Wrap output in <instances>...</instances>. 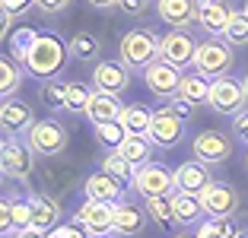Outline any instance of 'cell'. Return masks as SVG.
<instances>
[{
    "mask_svg": "<svg viewBox=\"0 0 248 238\" xmlns=\"http://www.w3.org/2000/svg\"><path fill=\"white\" fill-rule=\"evenodd\" d=\"M201 203H204L207 219H232L239 213V191L213 181L210 188L201 194Z\"/></svg>",
    "mask_w": 248,
    "mask_h": 238,
    "instance_id": "cell-11",
    "label": "cell"
},
{
    "mask_svg": "<svg viewBox=\"0 0 248 238\" xmlns=\"http://www.w3.org/2000/svg\"><path fill=\"white\" fill-rule=\"evenodd\" d=\"M226 38L232 48H245L248 45V13L245 10H232V16H229V26H226Z\"/></svg>",
    "mask_w": 248,
    "mask_h": 238,
    "instance_id": "cell-32",
    "label": "cell"
},
{
    "mask_svg": "<svg viewBox=\"0 0 248 238\" xmlns=\"http://www.w3.org/2000/svg\"><path fill=\"white\" fill-rule=\"evenodd\" d=\"M153 149H156V143L146 137V134H127V140L118 146V152H121V156L127 159L134 168L146 165V162H153Z\"/></svg>",
    "mask_w": 248,
    "mask_h": 238,
    "instance_id": "cell-24",
    "label": "cell"
},
{
    "mask_svg": "<svg viewBox=\"0 0 248 238\" xmlns=\"http://www.w3.org/2000/svg\"><path fill=\"white\" fill-rule=\"evenodd\" d=\"M235 225L232 219H204L197 225V238H235Z\"/></svg>",
    "mask_w": 248,
    "mask_h": 238,
    "instance_id": "cell-34",
    "label": "cell"
},
{
    "mask_svg": "<svg viewBox=\"0 0 248 238\" xmlns=\"http://www.w3.org/2000/svg\"><path fill=\"white\" fill-rule=\"evenodd\" d=\"M89 99H93V89H89V86H83V83H70V86H67V105H64V111L86 115Z\"/></svg>",
    "mask_w": 248,
    "mask_h": 238,
    "instance_id": "cell-35",
    "label": "cell"
},
{
    "mask_svg": "<svg viewBox=\"0 0 248 238\" xmlns=\"http://www.w3.org/2000/svg\"><path fill=\"white\" fill-rule=\"evenodd\" d=\"M70 3H73V0H35V10L42 16H61Z\"/></svg>",
    "mask_w": 248,
    "mask_h": 238,
    "instance_id": "cell-40",
    "label": "cell"
},
{
    "mask_svg": "<svg viewBox=\"0 0 248 238\" xmlns=\"http://www.w3.org/2000/svg\"><path fill=\"white\" fill-rule=\"evenodd\" d=\"M172 209H175L178 225H201L207 216L201 197H194V194H172Z\"/></svg>",
    "mask_w": 248,
    "mask_h": 238,
    "instance_id": "cell-25",
    "label": "cell"
},
{
    "mask_svg": "<svg viewBox=\"0 0 248 238\" xmlns=\"http://www.w3.org/2000/svg\"><path fill=\"white\" fill-rule=\"evenodd\" d=\"M156 16L172 29H188L197 22L194 0H156Z\"/></svg>",
    "mask_w": 248,
    "mask_h": 238,
    "instance_id": "cell-19",
    "label": "cell"
},
{
    "mask_svg": "<svg viewBox=\"0 0 248 238\" xmlns=\"http://www.w3.org/2000/svg\"><path fill=\"white\" fill-rule=\"evenodd\" d=\"M67 86L70 83H61V79H48L42 86V99L51 105L54 111H64V105H67Z\"/></svg>",
    "mask_w": 248,
    "mask_h": 238,
    "instance_id": "cell-37",
    "label": "cell"
},
{
    "mask_svg": "<svg viewBox=\"0 0 248 238\" xmlns=\"http://www.w3.org/2000/svg\"><path fill=\"white\" fill-rule=\"evenodd\" d=\"M26 143L32 146L35 156H61L70 146V134L58 118H38L29 130H26Z\"/></svg>",
    "mask_w": 248,
    "mask_h": 238,
    "instance_id": "cell-4",
    "label": "cell"
},
{
    "mask_svg": "<svg viewBox=\"0 0 248 238\" xmlns=\"http://www.w3.org/2000/svg\"><path fill=\"white\" fill-rule=\"evenodd\" d=\"M131 188L137 191L143 200H153V197H172L178 194V184H175V172H169L162 162H146L134 172Z\"/></svg>",
    "mask_w": 248,
    "mask_h": 238,
    "instance_id": "cell-5",
    "label": "cell"
},
{
    "mask_svg": "<svg viewBox=\"0 0 248 238\" xmlns=\"http://www.w3.org/2000/svg\"><path fill=\"white\" fill-rule=\"evenodd\" d=\"M89 238H115V232H95V235H89Z\"/></svg>",
    "mask_w": 248,
    "mask_h": 238,
    "instance_id": "cell-46",
    "label": "cell"
},
{
    "mask_svg": "<svg viewBox=\"0 0 248 238\" xmlns=\"http://www.w3.org/2000/svg\"><path fill=\"white\" fill-rule=\"evenodd\" d=\"M0 165H3V175L19 184H26L35 168V152L26 143V137H3V146H0Z\"/></svg>",
    "mask_w": 248,
    "mask_h": 238,
    "instance_id": "cell-6",
    "label": "cell"
},
{
    "mask_svg": "<svg viewBox=\"0 0 248 238\" xmlns=\"http://www.w3.org/2000/svg\"><path fill=\"white\" fill-rule=\"evenodd\" d=\"M67 48H70V54L77 60H95V54H99V38L89 35V32H77Z\"/></svg>",
    "mask_w": 248,
    "mask_h": 238,
    "instance_id": "cell-33",
    "label": "cell"
},
{
    "mask_svg": "<svg viewBox=\"0 0 248 238\" xmlns=\"http://www.w3.org/2000/svg\"><path fill=\"white\" fill-rule=\"evenodd\" d=\"M166 108L172 111V115H178V118H182L185 124H188V121H191V115H194V105H188L185 99H172V102L166 105Z\"/></svg>",
    "mask_w": 248,
    "mask_h": 238,
    "instance_id": "cell-42",
    "label": "cell"
},
{
    "mask_svg": "<svg viewBox=\"0 0 248 238\" xmlns=\"http://www.w3.org/2000/svg\"><path fill=\"white\" fill-rule=\"evenodd\" d=\"M73 223L83 225L89 235H95V232H111V229H115V203L86 200L80 209H77Z\"/></svg>",
    "mask_w": 248,
    "mask_h": 238,
    "instance_id": "cell-15",
    "label": "cell"
},
{
    "mask_svg": "<svg viewBox=\"0 0 248 238\" xmlns=\"http://www.w3.org/2000/svg\"><path fill=\"white\" fill-rule=\"evenodd\" d=\"M121 124L127 134H150V124H153V111L146 105H127L121 115Z\"/></svg>",
    "mask_w": 248,
    "mask_h": 238,
    "instance_id": "cell-29",
    "label": "cell"
},
{
    "mask_svg": "<svg viewBox=\"0 0 248 238\" xmlns=\"http://www.w3.org/2000/svg\"><path fill=\"white\" fill-rule=\"evenodd\" d=\"M118 7H121L127 16H140V13H146L150 0H118Z\"/></svg>",
    "mask_w": 248,
    "mask_h": 238,
    "instance_id": "cell-43",
    "label": "cell"
},
{
    "mask_svg": "<svg viewBox=\"0 0 248 238\" xmlns=\"http://www.w3.org/2000/svg\"><path fill=\"white\" fill-rule=\"evenodd\" d=\"M207 3H219V0H194V7H207Z\"/></svg>",
    "mask_w": 248,
    "mask_h": 238,
    "instance_id": "cell-47",
    "label": "cell"
},
{
    "mask_svg": "<svg viewBox=\"0 0 248 238\" xmlns=\"http://www.w3.org/2000/svg\"><path fill=\"white\" fill-rule=\"evenodd\" d=\"M35 121L38 118L32 115V108L26 105V102L3 99V105H0V124H3V134H7V137H16V134L26 137V130H29Z\"/></svg>",
    "mask_w": 248,
    "mask_h": 238,
    "instance_id": "cell-17",
    "label": "cell"
},
{
    "mask_svg": "<svg viewBox=\"0 0 248 238\" xmlns=\"http://www.w3.org/2000/svg\"><path fill=\"white\" fill-rule=\"evenodd\" d=\"M32 7H35V0H0V10H3V13H10L13 19H22V16L29 13Z\"/></svg>",
    "mask_w": 248,
    "mask_h": 238,
    "instance_id": "cell-39",
    "label": "cell"
},
{
    "mask_svg": "<svg viewBox=\"0 0 248 238\" xmlns=\"http://www.w3.org/2000/svg\"><path fill=\"white\" fill-rule=\"evenodd\" d=\"M194 54H197V42L188 29H169L159 38V60L178 67L182 73L188 67H194Z\"/></svg>",
    "mask_w": 248,
    "mask_h": 238,
    "instance_id": "cell-8",
    "label": "cell"
},
{
    "mask_svg": "<svg viewBox=\"0 0 248 238\" xmlns=\"http://www.w3.org/2000/svg\"><path fill=\"white\" fill-rule=\"evenodd\" d=\"M229 16L232 10L219 0V3H207V7H197V26L201 32H207V38H223L229 26Z\"/></svg>",
    "mask_w": 248,
    "mask_h": 238,
    "instance_id": "cell-21",
    "label": "cell"
},
{
    "mask_svg": "<svg viewBox=\"0 0 248 238\" xmlns=\"http://www.w3.org/2000/svg\"><path fill=\"white\" fill-rule=\"evenodd\" d=\"M86 3H93L95 10H108V7H118V0H86Z\"/></svg>",
    "mask_w": 248,
    "mask_h": 238,
    "instance_id": "cell-44",
    "label": "cell"
},
{
    "mask_svg": "<svg viewBox=\"0 0 248 238\" xmlns=\"http://www.w3.org/2000/svg\"><path fill=\"white\" fill-rule=\"evenodd\" d=\"M235 238H248V229H239V232H235Z\"/></svg>",
    "mask_w": 248,
    "mask_h": 238,
    "instance_id": "cell-48",
    "label": "cell"
},
{
    "mask_svg": "<svg viewBox=\"0 0 248 238\" xmlns=\"http://www.w3.org/2000/svg\"><path fill=\"white\" fill-rule=\"evenodd\" d=\"M207 105H210L217 115H229V118H235L239 111H245L248 95H245L242 79H235V76H219V79H213Z\"/></svg>",
    "mask_w": 248,
    "mask_h": 238,
    "instance_id": "cell-7",
    "label": "cell"
},
{
    "mask_svg": "<svg viewBox=\"0 0 248 238\" xmlns=\"http://www.w3.org/2000/svg\"><path fill=\"white\" fill-rule=\"evenodd\" d=\"M19 86H22V64L13 60L10 54H3V60H0V92H3V99H13V92Z\"/></svg>",
    "mask_w": 248,
    "mask_h": 238,
    "instance_id": "cell-28",
    "label": "cell"
},
{
    "mask_svg": "<svg viewBox=\"0 0 248 238\" xmlns=\"http://www.w3.org/2000/svg\"><path fill=\"white\" fill-rule=\"evenodd\" d=\"M182 76H185V73L178 70V67L166 64V60H156V64L143 73V83H146V89H150L156 99H169V102H172V99H178Z\"/></svg>",
    "mask_w": 248,
    "mask_h": 238,
    "instance_id": "cell-10",
    "label": "cell"
},
{
    "mask_svg": "<svg viewBox=\"0 0 248 238\" xmlns=\"http://www.w3.org/2000/svg\"><path fill=\"white\" fill-rule=\"evenodd\" d=\"M242 10H245V13H248V0H245V7H242Z\"/></svg>",
    "mask_w": 248,
    "mask_h": 238,
    "instance_id": "cell-51",
    "label": "cell"
},
{
    "mask_svg": "<svg viewBox=\"0 0 248 238\" xmlns=\"http://www.w3.org/2000/svg\"><path fill=\"white\" fill-rule=\"evenodd\" d=\"M143 225H146V213L140 207H134L131 200H121V203H115V235H121V238H134L137 232H143Z\"/></svg>",
    "mask_w": 248,
    "mask_h": 238,
    "instance_id": "cell-23",
    "label": "cell"
},
{
    "mask_svg": "<svg viewBox=\"0 0 248 238\" xmlns=\"http://www.w3.org/2000/svg\"><path fill=\"white\" fill-rule=\"evenodd\" d=\"M146 213L156 219V223L162 225V229H169V225L175 223V209H172V197H153V200H146Z\"/></svg>",
    "mask_w": 248,
    "mask_h": 238,
    "instance_id": "cell-36",
    "label": "cell"
},
{
    "mask_svg": "<svg viewBox=\"0 0 248 238\" xmlns=\"http://www.w3.org/2000/svg\"><path fill=\"white\" fill-rule=\"evenodd\" d=\"M245 172H248V156H245Z\"/></svg>",
    "mask_w": 248,
    "mask_h": 238,
    "instance_id": "cell-52",
    "label": "cell"
},
{
    "mask_svg": "<svg viewBox=\"0 0 248 238\" xmlns=\"http://www.w3.org/2000/svg\"><path fill=\"white\" fill-rule=\"evenodd\" d=\"M13 238H45L42 232H35V229H26V232H16Z\"/></svg>",
    "mask_w": 248,
    "mask_h": 238,
    "instance_id": "cell-45",
    "label": "cell"
},
{
    "mask_svg": "<svg viewBox=\"0 0 248 238\" xmlns=\"http://www.w3.org/2000/svg\"><path fill=\"white\" fill-rule=\"evenodd\" d=\"M29 207H32V225L29 229L48 235L51 229L61 225V203L48 194H29Z\"/></svg>",
    "mask_w": 248,
    "mask_h": 238,
    "instance_id": "cell-18",
    "label": "cell"
},
{
    "mask_svg": "<svg viewBox=\"0 0 248 238\" xmlns=\"http://www.w3.org/2000/svg\"><path fill=\"white\" fill-rule=\"evenodd\" d=\"M175 238H197V235H188V232H182V235H175Z\"/></svg>",
    "mask_w": 248,
    "mask_h": 238,
    "instance_id": "cell-50",
    "label": "cell"
},
{
    "mask_svg": "<svg viewBox=\"0 0 248 238\" xmlns=\"http://www.w3.org/2000/svg\"><path fill=\"white\" fill-rule=\"evenodd\" d=\"M67 54H70V48H67L58 35H38L29 60H26V70H29L32 76H38V79H54L61 70H64Z\"/></svg>",
    "mask_w": 248,
    "mask_h": 238,
    "instance_id": "cell-2",
    "label": "cell"
},
{
    "mask_svg": "<svg viewBox=\"0 0 248 238\" xmlns=\"http://www.w3.org/2000/svg\"><path fill=\"white\" fill-rule=\"evenodd\" d=\"M232 64H235V51L226 38H204V42H197V54H194L191 70L204 73L207 79H219V76H229Z\"/></svg>",
    "mask_w": 248,
    "mask_h": 238,
    "instance_id": "cell-3",
    "label": "cell"
},
{
    "mask_svg": "<svg viewBox=\"0 0 248 238\" xmlns=\"http://www.w3.org/2000/svg\"><path fill=\"white\" fill-rule=\"evenodd\" d=\"M242 86H245V95H248V73H245V76H242Z\"/></svg>",
    "mask_w": 248,
    "mask_h": 238,
    "instance_id": "cell-49",
    "label": "cell"
},
{
    "mask_svg": "<svg viewBox=\"0 0 248 238\" xmlns=\"http://www.w3.org/2000/svg\"><path fill=\"white\" fill-rule=\"evenodd\" d=\"M210 83L213 79H207L204 73H185L182 76V89H178V99H185L188 105H204L207 99H210Z\"/></svg>",
    "mask_w": 248,
    "mask_h": 238,
    "instance_id": "cell-26",
    "label": "cell"
},
{
    "mask_svg": "<svg viewBox=\"0 0 248 238\" xmlns=\"http://www.w3.org/2000/svg\"><path fill=\"white\" fill-rule=\"evenodd\" d=\"M38 35H42V32L29 29V26H19V29H13V32H10V38H7L10 58H13V60H19V64L26 67V60H29V54H32V48H35Z\"/></svg>",
    "mask_w": 248,
    "mask_h": 238,
    "instance_id": "cell-27",
    "label": "cell"
},
{
    "mask_svg": "<svg viewBox=\"0 0 248 238\" xmlns=\"http://www.w3.org/2000/svg\"><path fill=\"white\" fill-rule=\"evenodd\" d=\"M29 225H32L29 197L7 194L3 197V207H0V232H3V238H13L16 232H26Z\"/></svg>",
    "mask_w": 248,
    "mask_h": 238,
    "instance_id": "cell-13",
    "label": "cell"
},
{
    "mask_svg": "<svg viewBox=\"0 0 248 238\" xmlns=\"http://www.w3.org/2000/svg\"><path fill=\"white\" fill-rule=\"evenodd\" d=\"M93 86L95 92H108V95H121L131 86V70L121 60H99L93 70Z\"/></svg>",
    "mask_w": 248,
    "mask_h": 238,
    "instance_id": "cell-14",
    "label": "cell"
},
{
    "mask_svg": "<svg viewBox=\"0 0 248 238\" xmlns=\"http://www.w3.org/2000/svg\"><path fill=\"white\" fill-rule=\"evenodd\" d=\"M95 140H99V146H105V152H115L118 146L127 140V130H124L121 121H105V124H95Z\"/></svg>",
    "mask_w": 248,
    "mask_h": 238,
    "instance_id": "cell-30",
    "label": "cell"
},
{
    "mask_svg": "<svg viewBox=\"0 0 248 238\" xmlns=\"http://www.w3.org/2000/svg\"><path fill=\"white\" fill-rule=\"evenodd\" d=\"M102 172L111 175L115 181H134V172H137V168H134L131 162L115 149V152H105V156H102Z\"/></svg>",
    "mask_w": 248,
    "mask_h": 238,
    "instance_id": "cell-31",
    "label": "cell"
},
{
    "mask_svg": "<svg viewBox=\"0 0 248 238\" xmlns=\"http://www.w3.org/2000/svg\"><path fill=\"white\" fill-rule=\"evenodd\" d=\"M83 188H86V200H102V203H121L124 200L121 181H115L105 172H93Z\"/></svg>",
    "mask_w": 248,
    "mask_h": 238,
    "instance_id": "cell-22",
    "label": "cell"
},
{
    "mask_svg": "<svg viewBox=\"0 0 248 238\" xmlns=\"http://www.w3.org/2000/svg\"><path fill=\"white\" fill-rule=\"evenodd\" d=\"M175 184H178V194H194L201 197L207 188L213 184V175H210V165L197 162V159H188L175 168Z\"/></svg>",
    "mask_w": 248,
    "mask_h": 238,
    "instance_id": "cell-16",
    "label": "cell"
},
{
    "mask_svg": "<svg viewBox=\"0 0 248 238\" xmlns=\"http://www.w3.org/2000/svg\"><path fill=\"white\" fill-rule=\"evenodd\" d=\"M124 108L127 105H121V95H108V92H95L93 89V99L86 105V118L95 127V124H105V121H121Z\"/></svg>",
    "mask_w": 248,
    "mask_h": 238,
    "instance_id": "cell-20",
    "label": "cell"
},
{
    "mask_svg": "<svg viewBox=\"0 0 248 238\" xmlns=\"http://www.w3.org/2000/svg\"><path fill=\"white\" fill-rule=\"evenodd\" d=\"M146 137L153 140L159 149H172V146H178L182 137H185V121L162 105L159 111H153V124H150V134H146Z\"/></svg>",
    "mask_w": 248,
    "mask_h": 238,
    "instance_id": "cell-12",
    "label": "cell"
},
{
    "mask_svg": "<svg viewBox=\"0 0 248 238\" xmlns=\"http://www.w3.org/2000/svg\"><path fill=\"white\" fill-rule=\"evenodd\" d=\"M118 54H121V64L127 70H140L146 73L150 67L159 60V35L153 29H131L118 45Z\"/></svg>",
    "mask_w": 248,
    "mask_h": 238,
    "instance_id": "cell-1",
    "label": "cell"
},
{
    "mask_svg": "<svg viewBox=\"0 0 248 238\" xmlns=\"http://www.w3.org/2000/svg\"><path fill=\"white\" fill-rule=\"evenodd\" d=\"M194 149V159L204 162V165H223L229 156H232V137H226L223 130H201L191 143Z\"/></svg>",
    "mask_w": 248,
    "mask_h": 238,
    "instance_id": "cell-9",
    "label": "cell"
},
{
    "mask_svg": "<svg viewBox=\"0 0 248 238\" xmlns=\"http://www.w3.org/2000/svg\"><path fill=\"white\" fill-rule=\"evenodd\" d=\"M45 238H89V232L83 229V225H77V223L70 219V223H61L58 229H51V232H48Z\"/></svg>",
    "mask_w": 248,
    "mask_h": 238,
    "instance_id": "cell-38",
    "label": "cell"
},
{
    "mask_svg": "<svg viewBox=\"0 0 248 238\" xmlns=\"http://www.w3.org/2000/svg\"><path fill=\"white\" fill-rule=\"evenodd\" d=\"M232 137L239 140V143H245V149H248V108L232 118Z\"/></svg>",
    "mask_w": 248,
    "mask_h": 238,
    "instance_id": "cell-41",
    "label": "cell"
}]
</instances>
